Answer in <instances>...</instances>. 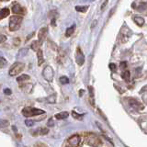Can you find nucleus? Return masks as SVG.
<instances>
[{
	"mask_svg": "<svg viewBox=\"0 0 147 147\" xmlns=\"http://www.w3.org/2000/svg\"><path fill=\"white\" fill-rule=\"evenodd\" d=\"M85 140L86 144L92 147H98L99 145H101V141L99 137L93 132L85 133Z\"/></svg>",
	"mask_w": 147,
	"mask_h": 147,
	"instance_id": "1",
	"label": "nucleus"
},
{
	"mask_svg": "<svg viewBox=\"0 0 147 147\" xmlns=\"http://www.w3.org/2000/svg\"><path fill=\"white\" fill-rule=\"evenodd\" d=\"M23 20V18L21 16L15 15L10 18L9 20V30L10 31H16L20 28L21 22Z\"/></svg>",
	"mask_w": 147,
	"mask_h": 147,
	"instance_id": "2",
	"label": "nucleus"
},
{
	"mask_svg": "<svg viewBox=\"0 0 147 147\" xmlns=\"http://www.w3.org/2000/svg\"><path fill=\"white\" fill-rule=\"evenodd\" d=\"M22 114L25 117H33V116H39V115L45 114V111L40 109H35L31 107H26L22 109Z\"/></svg>",
	"mask_w": 147,
	"mask_h": 147,
	"instance_id": "3",
	"label": "nucleus"
},
{
	"mask_svg": "<svg viewBox=\"0 0 147 147\" xmlns=\"http://www.w3.org/2000/svg\"><path fill=\"white\" fill-rule=\"evenodd\" d=\"M25 67V64L23 63H20V62H18V63H15L13 64V65L10 67V69H9V76H18V74H20L22 71H23V69H24Z\"/></svg>",
	"mask_w": 147,
	"mask_h": 147,
	"instance_id": "4",
	"label": "nucleus"
},
{
	"mask_svg": "<svg viewBox=\"0 0 147 147\" xmlns=\"http://www.w3.org/2000/svg\"><path fill=\"white\" fill-rule=\"evenodd\" d=\"M42 76L44 77L45 80H47L48 82H52L53 79V76H54V72H53V69L47 65L44 69H43V72H42Z\"/></svg>",
	"mask_w": 147,
	"mask_h": 147,
	"instance_id": "5",
	"label": "nucleus"
},
{
	"mask_svg": "<svg viewBox=\"0 0 147 147\" xmlns=\"http://www.w3.org/2000/svg\"><path fill=\"white\" fill-rule=\"evenodd\" d=\"M68 144L70 146L72 147H78L81 144V138L79 135L75 134V135H72L70 138L68 139Z\"/></svg>",
	"mask_w": 147,
	"mask_h": 147,
	"instance_id": "6",
	"label": "nucleus"
},
{
	"mask_svg": "<svg viewBox=\"0 0 147 147\" xmlns=\"http://www.w3.org/2000/svg\"><path fill=\"white\" fill-rule=\"evenodd\" d=\"M76 63H77L78 65H83V63H85V55H84V53H83L80 47L76 48Z\"/></svg>",
	"mask_w": 147,
	"mask_h": 147,
	"instance_id": "7",
	"label": "nucleus"
},
{
	"mask_svg": "<svg viewBox=\"0 0 147 147\" xmlns=\"http://www.w3.org/2000/svg\"><path fill=\"white\" fill-rule=\"evenodd\" d=\"M129 105L131 106V109H135V110H138V111H139V110L144 109V105L141 104L140 102H138L137 100L133 99V98L129 99Z\"/></svg>",
	"mask_w": 147,
	"mask_h": 147,
	"instance_id": "8",
	"label": "nucleus"
},
{
	"mask_svg": "<svg viewBox=\"0 0 147 147\" xmlns=\"http://www.w3.org/2000/svg\"><path fill=\"white\" fill-rule=\"evenodd\" d=\"M47 34H48V29L46 27L41 28L40 30L39 34H38V40L40 41V44L43 42L46 38H47Z\"/></svg>",
	"mask_w": 147,
	"mask_h": 147,
	"instance_id": "9",
	"label": "nucleus"
},
{
	"mask_svg": "<svg viewBox=\"0 0 147 147\" xmlns=\"http://www.w3.org/2000/svg\"><path fill=\"white\" fill-rule=\"evenodd\" d=\"M12 12L16 15H21V14H24V9L21 7L20 4H15L12 7Z\"/></svg>",
	"mask_w": 147,
	"mask_h": 147,
	"instance_id": "10",
	"label": "nucleus"
},
{
	"mask_svg": "<svg viewBox=\"0 0 147 147\" xmlns=\"http://www.w3.org/2000/svg\"><path fill=\"white\" fill-rule=\"evenodd\" d=\"M37 57H38V64L39 65H41V64L44 63V58H43L42 51L40 49L37 51Z\"/></svg>",
	"mask_w": 147,
	"mask_h": 147,
	"instance_id": "11",
	"label": "nucleus"
},
{
	"mask_svg": "<svg viewBox=\"0 0 147 147\" xmlns=\"http://www.w3.org/2000/svg\"><path fill=\"white\" fill-rule=\"evenodd\" d=\"M133 21H134L136 24L140 27L144 26V18H142V17L134 16L133 17Z\"/></svg>",
	"mask_w": 147,
	"mask_h": 147,
	"instance_id": "12",
	"label": "nucleus"
},
{
	"mask_svg": "<svg viewBox=\"0 0 147 147\" xmlns=\"http://www.w3.org/2000/svg\"><path fill=\"white\" fill-rule=\"evenodd\" d=\"M68 116H69V113L67 111H63V112L57 113L56 115H55V118H56L57 119H66Z\"/></svg>",
	"mask_w": 147,
	"mask_h": 147,
	"instance_id": "13",
	"label": "nucleus"
},
{
	"mask_svg": "<svg viewBox=\"0 0 147 147\" xmlns=\"http://www.w3.org/2000/svg\"><path fill=\"white\" fill-rule=\"evenodd\" d=\"M9 13H10L9 9L7 7H4L0 10V17H1V18H5L9 15Z\"/></svg>",
	"mask_w": 147,
	"mask_h": 147,
	"instance_id": "14",
	"label": "nucleus"
},
{
	"mask_svg": "<svg viewBox=\"0 0 147 147\" xmlns=\"http://www.w3.org/2000/svg\"><path fill=\"white\" fill-rule=\"evenodd\" d=\"M75 29H76V26L75 25L70 27V28H68V29L66 30V31H65V37L69 38L70 36H72L73 33H74V31H75Z\"/></svg>",
	"mask_w": 147,
	"mask_h": 147,
	"instance_id": "15",
	"label": "nucleus"
},
{
	"mask_svg": "<svg viewBox=\"0 0 147 147\" xmlns=\"http://www.w3.org/2000/svg\"><path fill=\"white\" fill-rule=\"evenodd\" d=\"M121 76H122V78H123V79L125 80L126 82H129V81H130V78H131V73H130V71H128V70L124 71V72L122 73Z\"/></svg>",
	"mask_w": 147,
	"mask_h": 147,
	"instance_id": "16",
	"label": "nucleus"
},
{
	"mask_svg": "<svg viewBox=\"0 0 147 147\" xmlns=\"http://www.w3.org/2000/svg\"><path fill=\"white\" fill-rule=\"evenodd\" d=\"M40 41L39 40H35L33 41V42L31 43V49L33 50V51H38L40 50Z\"/></svg>",
	"mask_w": 147,
	"mask_h": 147,
	"instance_id": "17",
	"label": "nucleus"
},
{
	"mask_svg": "<svg viewBox=\"0 0 147 147\" xmlns=\"http://www.w3.org/2000/svg\"><path fill=\"white\" fill-rule=\"evenodd\" d=\"M30 79V76L28 75H21L17 78V81L18 82H24L26 80H29Z\"/></svg>",
	"mask_w": 147,
	"mask_h": 147,
	"instance_id": "18",
	"label": "nucleus"
},
{
	"mask_svg": "<svg viewBox=\"0 0 147 147\" xmlns=\"http://www.w3.org/2000/svg\"><path fill=\"white\" fill-rule=\"evenodd\" d=\"M87 9H88V6H84V7L77 6V7H76V10L78 12H86Z\"/></svg>",
	"mask_w": 147,
	"mask_h": 147,
	"instance_id": "19",
	"label": "nucleus"
},
{
	"mask_svg": "<svg viewBox=\"0 0 147 147\" xmlns=\"http://www.w3.org/2000/svg\"><path fill=\"white\" fill-rule=\"evenodd\" d=\"M60 83H61L62 85L68 84V83H69L68 77L67 76H61V77H60Z\"/></svg>",
	"mask_w": 147,
	"mask_h": 147,
	"instance_id": "20",
	"label": "nucleus"
},
{
	"mask_svg": "<svg viewBox=\"0 0 147 147\" xmlns=\"http://www.w3.org/2000/svg\"><path fill=\"white\" fill-rule=\"evenodd\" d=\"M72 115H73V117L75 118V119H81L83 118V115H80V114H78L76 113V111H72Z\"/></svg>",
	"mask_w": 147,
	"mask_h": 147,
	"instance_id": "21",
	"label": "nucleus"
},
{
	"mask_svg": "<svg viewBox=\"0 0 147 147\" xmlns=\"http://www.w3.org/2000/svg\"><path fill=\"white\" fill-rule=\"evenodd\" d=\"M25 124H26V126H28V127H32L34 125V121H31V119H26Z\"/></svg>",
	"mask_w": 147,
	"mask_h": 147,
	"instance_id": "22",
	"label": "nucleus"
},
{
	"mask_svg": "<svg viewBox=\"0 0 147 147\" xmlns=\"http://www.w3.org/2000/svg\"><path fill=\"white\" fill-rule=\"evenodd\" d=\"M0 60H1V61H0V62H1V63H0V67L3 68L7 63V60L5 59L4 57H1V59H0Z\"/></svg>",
	"mask_w": 147,
	"mask_h": 147,
	"instance_id": "23",
	"label": "nucleus"
},
{
	"mask_svg": "<svg viewBox=\"0 0 147 147\" xmlns=\"http://www.w3.org/2000/svg\"><path fill=\"white\" fill-rule=\"evenodd\" d=\"M49 131L48 129H46V128H43V129H40V134H47Z\"/></svg>",
	"mask_w": 147,
	"mask_h": 147,
	"instance_id": "24",
	"label": "nucleus"
},
{
	"mask_svg": "<svg viewBox=\"0 0 147 147\" xmlns=\"http://www.w3.org/2000/svg\"><path fill=\"white\" fill-rule=\"evenodd\" d=\"M109 66L110 70H111V71H115V70H116V68H117L116 64H115V63H109Z\"/></svg>",
	"mask_w": 147,
	"mask_h": 147,
	"instance_id": "25",
	"label": "nucleus"
},
{
	"mask_svg": "<svg viewBox=\"0 0 147 147\" xmlns=\"http://www.w3.org/2000/svg\"><path fill=\"white\" fill-rule=\"evenodd\" d=\"M119 66H121V69H125L127 67V63L126 62H121V65H119Z\"/></svg>",
	"mask_w": 147,
	"mask_h": 147,
	"instance_id": "26",
	"label": "nucleus"
},
{
	"mask_svg": "<svg viewBox=\"0 0 147 147\" xmlns=\"http://www.w3.org/2000/svg\"><path fill=\"white\" fill-rule=\"evenodd\" d=\"M4 92H5V94H6V95H10L12 93V91L9 88H6V89L4 90Z\"/></svg>",
	"mask_w": 147,
	"mask_h": 147,
	"instance_id": "27",
	"label": "nucleus"
},
{
	"mask_svg": "<svg viewBox=\"0 0 147 147\" xmlns=\"http://www.w3.org/2000/svg\"><path fill=\"white\" fill-rule=\"evenodd\" d=\"M35 147H48V146L46 145L45 144H40V142H39V144H37L35 145Z\"/></svg>",
	"mask_w": 147,
	"mask_h": 147,
	"instance_id": "28",
	"label": "nucleus"
},
{
	"mask_svg": "<svg viewBox=\"0 0 147 147\" xmlns=\"http://www.w3.org/2000/svg\"><path fill=\"white\" fill-rule=\"evenodd\" d=\"M108 2H109V0H105V1H104L103 5H102V6H101V9H102V10H103V9H104V8L106 7V6H107Z\"/></svg>",
	"mask_w": 147,
	"mask_h": 147,
	"instance_id": "29",
	"label": "nucleus"
},
{
	"mask_svg": "<svg viewBox=\"0 0 147 147\" xmlns=\"http://www.w3.org/2000/svg\"><path fill=\"white\" fill-rule=\"evenodd\" d=\"M48 126H53V119H50L48 121Z\"/></svg>",
	"mask_w": 147,
	"mask_h": 147,
	"instance_id": "30",
	"label": "nucleus"
},
{
	"mask_svg": "<svg viewBox=\"0 0 147 147\" xmlns=\"http://www.w3.org/2000/svg\"><path fill=\"white\" fill-rule=\"evenodd\" d=\"M6 40H7V37L2 34V35H1V40H0V41H1V43H3Z\"/></svg>",
	"mask_w": 147,
	"mask_h": 147,
	"instance_id": "31",
	"label": "nucleus"
},
{
	"mask_svg": "<svg viewBox=\"0 0 147 147\" xmlns=\"http://www.w3.org/2000/svg\"><path fill=\"white\" fill-rule=\"evenodd\" d=\"M1 125H2V127L4 126V125H8V122L7 121H2V123H1Z\"/></svg>",
	"mask_w": 147,
	"mask_h": 147,
	"instance_id": "32",
	"label": "nucleus"
},
{
	"mask_svg": "<svg viewBox=\"0 0 147 147\" xmlns=\"http://www.w3.org/2000/svg\"><path fill=\"white\" fill-rule=\"evenodd\" d=\"M33 35H34V32H32V33H31V34H30L29 36H28V37H27V40H30V38H31V37H32V36H33Z\"/></svg>",
	"mask_w": 147,
	"mask_h": 147,
	"instance_id": "33",
	"label": "nucleus"
},
{
	"mask_svg": "<svg viewBox=\"0 0 147 147\" xmlns=\"http://www.w3.org/2000/svg\"><path fill=\"white\" fill-rule=\"evenodd\" d=\"M96 23H98V21H96V20L93 21V25H92V27H91V29H93V28H94V26H96Z\"/></svg>",
	"mask_w": 147,
	"mask_h": 147,
	"instance_id": "34",
	"label": "nucleus"
},
{
	"mask_svg": "<svg viewBox=\"0 0 147 147\" xmlns=\"http://www.w3.org/2000/svg\"><path fill=\"white\" fill-rule=\"evenodd\" d=\"M18 43H20V40H18V38H17L16 39V44L18 45Z\"/></svg>",
	"mask_w": 147,
	"mask_h": 147,
	"instance_id": "35",
	"label": "nucleus"
},
{
	"mask_svg": "<svg viewBox=\"0 0 147 147\" xmlns=\"http://www.w3.org/2000/svg\"><path fill=\"white\" fill-rule=\"evenodd\" d=\"M1 1H8V0H1Z\"/></svg>",
	"mask_w": 147,
	"mask_h": 147,
	"instance_id": "36",
	"label": "nucleus"
},
{
	"mask_svg": "<svg viewBox=\"0 0 147 147\" xmlns=\"http://www.w3.org/2000/svg\"><path fill=\"white\" fill-rule=\"evenodd\" d=\"M66 147H72V146H66Z\"/></svg>",
	"mask_w": 147,
	"mask_h": 147,
	"instance_id": "37",
	"label": "nucleus"
}]
</instances>
